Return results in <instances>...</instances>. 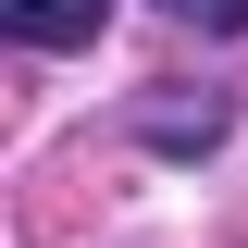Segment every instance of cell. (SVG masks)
I'll use <instances>...</instances> for the list:
<instances>
[{"label": "cell", "instance_id": "cell-2", "mask_svg": "<svg viewBox=\"0 0 248 248\" xmlns=\"http://www.w3.org/2000/svg\"><path fill=\"white\" fill-rule=\"evenodd\" d=\"M137 124H149V149H211V137H223V99L211 87H199V99H149Z\"/></svg>", "mask_w": 248, "mask_h": 248}, {"label": "cell", "instance_id": "cell-1", "mask_svg": "<svg viewBox=\"0 0 248 248\" xmlns=\"http://www.w3.org/2000/svg\"><path fill=\"white\" fill-rule=\"evenodd\" d=\"M99 13H112V0H0V25L25 37V50H87Z\"/></svg>", "mask_w": 248, "mask_h": 248}, {"label": "cell", "instance_id": "cell-3", "mask_svg": "<svg viewBox=\"0 0 248 248\" xmlns=\"http://www.w3.org/2000/svg\"><path fill=\"white\" fill-rule=\"evenodd\" d=\"M161 13H174V25H199V37H236V25H248V0H161Z\"/></svg>", "mask_w": 248, "mask_h": 248}]
</instances>
